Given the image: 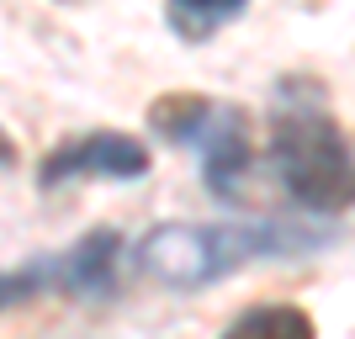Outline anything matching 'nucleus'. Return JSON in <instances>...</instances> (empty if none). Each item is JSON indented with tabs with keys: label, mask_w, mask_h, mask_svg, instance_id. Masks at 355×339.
Returning <instances> with one entry per match:
<instances>
[{
	"label": "nucleus",
	"mask_w": 355,
	"mask_h": 339,
	"mask_svg": "<svg viewBox=\"0 0 355 339\" xmlns=\"http://www.w3.org/2000/svg\"><path fill=\"white\" fill-rule=\"evenodd\" d=\"M318 250V238L292 223H250V228H202V223H159L138 244V270L170 292L212 286L254 254H297Z\"/></svg>",
	"instance_id": "nucleus-1"
},
{
	"label": "nucleus",
	"mask_w": 355,
	"mask_h": 339,
	"mask_svg": "<svg viewBox=\"0 0 355 339\" xmlns=\"http://www.w3.org/2000/svg\"><path fill=\"white\" fill-rule=\"evenodd\" d=\"M270 170H276L282 191L292 196L302 212L334 218V212L350 207L355 175H350V144H345L340 122L292 112V117L270 133Z\"/></svg>",
	"instance_id": "nucleus-2"
},
{
	"label": "nucleus",
	"mask_w": 355,
	"mask_h": 339,
	"mask_svg": "<svg viewBox=\"0 0 355 339\" xmlns=\"http://www.w3.org/2000/svg\"><path fill=\"white\" fill-rule=\"evenodd\" d=\"M154 128L175 144H191L202 154V180L207 191H218L223 202L239 196V180L250 175V122L244 112L228 101H196V96H175V101H159L154 112Z\"/></svg>",
	"instance_id": "nucleus-3"
},
{
	"label": "nucleus",
	"mask_w": 355,
	"mask_h": 339,
	"mask_svg": "<svg viewBox=\"0 0 355 339\" xmlns=\"http://www.w3.org/2000/svg\"><path fill=\"white\" fill-rule=\"evenodd\" d=\"M74 175H101V180H138L148 175V148L122 133H85L59 144L43 159V186H64Z\"/></svg>",
	"instance_id": "nucleus-4"
},
{
	"label": "nucleus",
	"mask_w": 355,
	"mask_h": 339,
	"mask_svg": "<svg viewBox=\"0 0 355 339\" xmlns=\"http://www.w3.org/2000/svg\"><path fill=\"white\" fill-rule=\"evenodd\" d=\"M117 254H122V238L112 228H96L90 238H80L69 250V260L59 270V281L69 292H85V297H106L112 292V276H117Z\"/></svg>",
	"instance_id": "nucleus-5"
},
{
	"label": "nucleus",
	"mask_w": 355,
	"mask_h": 339,
	"mask_svg": "<svg viewBox=\"0 0 355 339\" xmlns=\"http://www.w3.org/2000/svg\"><path fill=\"white\" fill-rule=\"evenodd\" d=\"M244 6L250 0H170L164 16H170V32L180 43H207L212 32H223Z\"/></svg>",
	"instance_id": "nucleus-6"
},
{
	"label": "nucleus",
	"mask_w": 355,
	"mask_h": 339,
	"mask_svg": "<svg viewBox=\"0 0 355 339\" xmlns=\"http://www.w3.org/2000/svg\"><path fill=\"white\" fill-rule=\"evenodd\" d=\"M223 339H313V318L302 308H286V302H276V308H254L244 313L234 329Z\"/></svg>",
	"instance_id": "nucleus-7"
},
{
	"label": "nucleus",
	"mask_w": 355,
	"mask_h": 339,
	"mask_svg": "<svg viewBox=\"0 0 355 339\" xmlns=\"http://www.w3.org/2000/svg\"><path fill=\"white\" fill-rule=\"evenodd\" d=\"M59 270L53 266H27V270H0V308H11V302H27L37 297L43 286H53Z\"/></svg>",
	"instance_id": "nucleus-8"
},
{
	"label": "nucleus",
	"mask_w": 355,
	"mask_h": 339,
	"mask_svg": "<svg viewBox=\"0 0 355 339\" xmlns=\"http://www.w3.org/2000/svg\"><path fill=\"white\" fill-rule=\"evenodd\" d=\"M11 164H16V144L0 133V170H11Z\"/></svg>",
	"instance_id": "nucleus-9"
}]
</instances>
